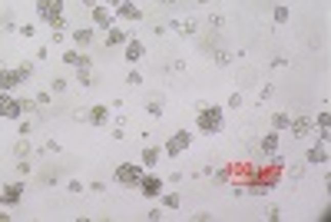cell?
<instances>
[{"mask_svg":"<svg viewBox=\"0 0 331 222\" xmlns=\"http://www.w3.org/2000/svg\"><path fill=\"white\" fill-rule=\"evenodd\" d=\"M37 13L53 27V30L63 27V0H37Z\"/></svg>","mask_w":331,"mask_h":222,"instance_id":"6da1fadb","label":"cell"},{"mask_svg":"<svg viewBox=\"0 0 331 222\" xmlns=\"http://www.w3.org/2000/svg\"><path fill=\"white\" fill-rule=\"evenodd\" d=\"M199 129L202 133H219L222 129V109L219 106H199Z\"/></svg>","mask_w":331,"mask_h":222,"instance_id":"7a4b0ae2","label":"cell"},{"mask_svg":"<svg viewBox=\"0 0 331 222\" xmlns=\"http://www.w3.org/2000/svg\"><path fill=\"white\" fill-rule=\"evenodd\" d=\"M139 179H143V169H139L136 163L116 166V183H123V186H139Z\"/></svg>","mask_w":331,"mask_h":222,"instance_id":"3957f363","label":"cell"},{"mask_svg":"<svg viewBox=\"0 0 331 222\" xmlns=\"http://www.w3.org/2000/svg\"><path fill=\"white\" fill-rule=\"evenodd\" d=\"M189 143H192V133H189V129H179V133L166 143V152H169V156H179V152L189 149Z\"/></svg>","mask_w":331,"mask_h":222,"instance_id":"277c9868","label":"cell"},{"mask_svg":"<svg viewBox=\"0 0 331 222\" xmlns=\"http://www.w3.org/2000/svg\"><path fill=\"white\" fill-rule=\"evenodd\" d=\"M139 192H143L146 199H159L163 196V179L159 176H143L139 179Z\"/></svg>","mask_w":331,"mask_h":222,"instance_id":"5b68a950","label":"cell"},{"mask_svg":"<svg viewBox=\"0 0 331 222\" xmlns=\"http://www.w3.org/2000/svg\"><path fill=\"white\" fill-rule=\"evenodd\" d=\"M20 113H24V103L10 100L7 93H0V116H7V120H20Z\"/></svg>","mask_w":331,"mask_h":222,"instance_id":"8992f818","label":"cell"},{"mask_svg":"<svg viewBox=\"0 0 331 222\" xmlns=\"http://www.w3.org/2000/svg\"><path fill=\"white\" fill-rule=\"evenodd\" d=\"M312 126H315V120H312L308 113H301V116H295V120H288L292 136H308V133H312Z\"/></svg>","mask_w":331,"mask_h":222,"instance_id":"52a82bcc","label":"cell"},{"mask_svg":"<svg viewBox=\"0 0 331 222\" xmlns=\"http://www.w3.org/2000/svg\"><path fill=\"white\" fill-rule=\"evenodd\" d=\"M20 199H24V186H20V183L4 186V192H0V203H4V206H17Z\"/></svg>","mask_w":331,"mask_h":222,"instance_id":"ba28073f","label":"cell"},{"mask_svg":"<svg viewBox=\"0 0 331 222\" xmlns=\"http://www.w3.org/2000/svg\"><path fill=\"white\" fill-rule=\"evenodd\" d=\"M17 83H27L24 73L20 70H4V66H0V90H13Z\"/></svg>","mask_w":331,"mask_h":222,"instance_id":"9c48e42d","label":"cell"},{"mask_svg":"<svg viewBox=\"0 0 331 222\" xmlns=\"http://www.w3.org/2000/svg\"><path fill=\"white\" fill-rule=\"evenodd\" d=\"M93 24H96V27H106V30H109V27H113V10H109V7H100V4H96V7H93Z\"/></svg>","mask_w":331,"mask_h":222,"instance_id":"30bf717a","label":"cell"},{"mask_svg":"<svg viewBox=\"0 0 331 222\" xmlns=\"http://www.w3.org/2000/svg\"><path fill=\"white\" fill-rule=\"evenodd\" d=\"M63 60H67L70 66H76V70H86V66H90V57H86V53H80V50H67V53H63Z\"/></svg>","mask_w":331,"mask_h":222,"instance_id":"8fae6325","label":"cell"},{"mask_svg":"<svg viewBox=\"0 0 331 222\" xmlns=\"http://www.w3.org/2000/svg\"><path fill=\"white\" fill-rule=\"evenodd\" d=\"M86 120L93 123V126H106V123H109V109L106 106H90Z\"/></svg>","mask_w":331,"mask_h":222,"instance_id":"7c38bea8","label":"cell"},{"mask_svg":"<svg viewBox=\"0 0 331 222\" xmlns=\"http://www.w3.org/2000/svg\"><path fill=\"white\" fill-rule=\"evenodd\" d=\"M143 53H146V47L139 43V40H126V60H129V63H136V60H143Z\"/></svg>","mask_w":331,"mask_h":222,"instance_id":"4fadbf2b","label":"cell"},{"mask_svg":"<svg viewBox=\"0 0 331 222\" xmlns=\"http://www.w3.org/2000/svg\"><path fill=\"white\" fill-rule=\"evenodd\" d=\"M116 10H119V17H123V20H133V24H136V20H143V10H139L136 4H119Z\"/></svg>","mask_w":331,"mask_h":222,"instance_id":"5bb4252c","label":"cell"},{"mask_svg":"<svg viewBox=\"0 0 331 222\" xmlns=\"http://www.w3.org/2000/svg\"><path fill=\"white\" fill-rule=\"evenodd\" d=\"M126 40H129V33H126V30H113V27H109L106 47H126Z\"/></svg>","mask_w":331,"mask_h":222,"instance_id":"9a60e30c","label":"cell"},{"mask_svg":"<svg viewBox=\"0 0 331 222\" xmlns=\"http://www.w3.org/2000/svg\"><path fill=\"white\" fill-rule=\"evenodd\" d=\"M73 43L76 47H90V43H93V30H83V27H80V30H73Z\"/></svg>","mask_w":331,"mask_h":222,"instance_id":"2e32d148","label":"cell"},{"mask_svg":"<svg viewBox=\"0 0 331 222\" xmlns=\"http://www.w3.org/2000/svg\"><path fill=\"white\" fill-rule=\"evenodd\" d=\"M275 149H278V133H269V136L262 140V152H269V156H272Z\"/></svg>","mask_w":331,"mask_h":222,"instance_id":"e0dca14e","label":"cell"},{"mask_svg":"<svg viewBox=\"0 0 331 222\" xmlns=\"http://www.w3.org/2000/svg\"><path fill=\"white\" fill-rule=\"evenodd\" d=\"M156 159H159V149L156 146H146L143 149V166H156Z\"/></svg>","mask_w":331,"mask_h":222,"instance_id":"ac0fdd59","label":"cell"},{"mask_svg":"<svg viewBox=\"0 0 331 222\" xmlns=\"http://www.w3.org/2000/svg\"><path fill=\"white\" fill-rule=\"evenodd\" d=\"M272 17H275V24H288V17H292V10H288L285 4H278V7H275V13H272Z\"/></svg>","mask_w":331,"mask_h":222,"instance_id":"d6986e66","label":"cell"},{"mask_svg":"<svg viewBox=\"0 0 331 222\" xmlns=\"http://www.w3.org/2000/svg\"><path fill=\"white\" fill-rule=\"evenodd\" d=\"M328 159V152L321 149V146H315V149H308V163H325Z\"/></svg>","mask_w":331,"mask_h":222,"instance_id":"ffe728a7","label":"cell"},{"mask_svg":"<svg viewBox=\"0 0 331 222\" xmlns=\"http://www.w3.org/2000/svg\"><path fill=\"white\" fill-rule=\"evenodd\" d=\"M288 120H292L288 113H275V116H272V126H275V129H288Z\"/></svg>","mask_w":331,"mask_h":222,"instance_id":"44dd1931","label":"cell"},{"mask_svg":"<svg viewBox=\"0 0 331 222\" xmlns=\"http://www.w3.org/2000/svg\"><path fill=\"white\" fill-rule=\"evenodd\" d=\"M80 83H83V86H96V76H93L90 66H86V70H80Z\"/></svg>","mask_w":331,"mask_h":222,"instance_id":"7402d4cb","label":"cell"},{"mask_svg":"<svg viewBox=\"0 0 331 222\" xmlns=\"http://www.w3.org/2000/svg\"><path fill=\"white\" fill-rule=\"evenodd\" d=\"M146 113H149V116H163V100H149Z\"/></svg>","mask_w":331,"mask_h":222,"instance_id":"603a6c76","label":"cell"},{"mask_svg":"<svg viewBox=\"0 0 331 222\" xmlns=\"http://www.w3.org/2000/svg\"><path fill=\"white\" fill-rule=\"evenodd\" d=\"M163 206H166V209H175V206H179V192H166V196H163Z\"/></svg>","mask_w":331,"mask_h":222,"instance_id":"cb8c5ba5","label":"cell"},{"mask_svg":"<svg viewBox=\"0 0 331 222\" xmlns=\"http://www.w3.org/2000/svg\"><path fill=\"white\" fill-rule=\"evenodd\" d=\"M13 152H17V156H24V152H30V143H24V140H20L17 146H13Z\"/></svg>","mask_w":331,"mask_h":222,"instance_id":"d4e9b609","label":"cell"},{"mask_svg":"<svg viewBox=\"0 0 331 222\" xmlns=\"http://www.w3.org/2000/svg\"><path fill=\"white\" fill-rule=\"evenodd\" d=\"M126 83H133V86H139V83H143V76H139L136 70H133V73H129V80H126Z\"/></svg>","mask_w":331,"mask_h":222,"instance_id":"484cf974","label":"cell"},{"mask_svg":"<svg viewBox=\"0 0 331 222\" xmlns=\"http://www.w3.org/2000/svg\"><path fill=\"white\" fill-rule=\"evenodd\" d=\"M80 4H83V7H96V4H100V0H80Z\"/></svg>","mask_w":331,"mask_h":222,"instance_id":"4316f807","label":"cell"},{"mask_svg":"<svg viewBox=\"0 0 331 222\" xmlns=\"http://www.w3.org/2000/svg\"><path fill=\"white\" fill-rule=\"evenodd\" d=\"M159 4H163V7H175V0H159Z\"/></svg>","mask_w":331,"mask_h":222,"instance_id":"83f0119b","label":"cell"},{"mask_svg":"<svg viewBox=\"0 0 331 222\" xmlns=\"http://www.w3.org/2000/svg\"><path fill=\"white\" fill-rule=\"evenodd\" d=\"M195 4H209V0H195Z\"/></svg>","mask_w":331,"mask_h":222,"instance_id":"f1b7e54d","label":"cell"},{"mask_svg":"<svg viewBox=\"0 0 331 222\" xmlns=\"http://www.w3.org/2000/svg\"><path fill=\"white\" fill-rule=\"evenodd\" d=\"M109 4H119V0H109Z\"/></svg>","mask_w":331,"mask_h":222,"instance_id":"f546056e","label":"cell"}]
</instances>
